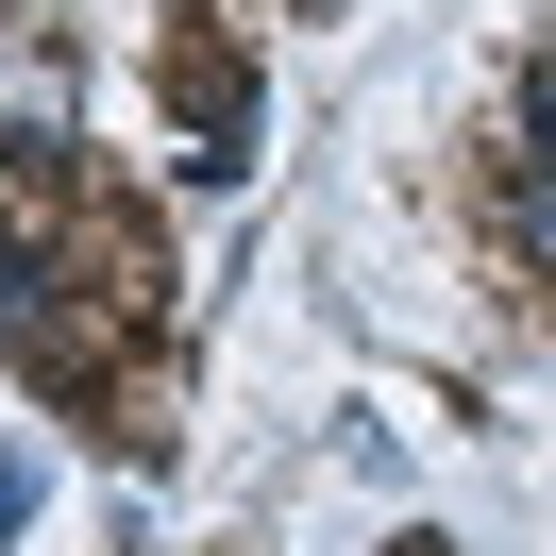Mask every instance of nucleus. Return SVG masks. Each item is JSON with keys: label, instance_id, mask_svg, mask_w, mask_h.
<instances>
[{"label": "nucleus", "instance_id": "nucleus-1", "mask_svg": "<svg viewBox=\"0 0 556 556\" xmlns=\"http://www.w3.org/2000/svg\"><path fill=\"white\" fill-rule=\"evenodd\" d=\"M506 219H522V253L556 270V169H522V186H506Z\"/></svg>", "mask_w": 556, "mask_h": 556}, {"label": "nucleus", "instance_id": "nucleus-2", "mask_svg": "<svg viewBox=\"0 0 556 556\" xmlns=\"http://www.w3.org/2000/svg\"><path fill=\"white\" fill-rule=\"evenodd\" d=\"M522 169H556V68L522 85Z\"/></svg>", "mask_w": 556, "mask_h": 556}, {"label": "nucleus", "instance_id": "nucleus-3", "mask_svg": "<svg viewBox=\"0 0 556 556\" xmlns=\"http://www.w3.org/2000/svg\"><path fill=\"white\" fill-rule=\"evenodd\" d=\"M0 522H17V472H0Z\"/></svg>", "mask_w": 556, "mask_h": 556}]
</instances>
